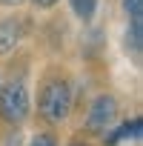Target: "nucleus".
Instances as JSON below:
<instances>
[{"instance_id":"obj_1","label":"nucleus","mask_w":143,"mask_h":146,"mask_svg":"<svg viewBox=\"0 0 143 146\" xmlns=\"http://www.w3.org/2000/svg\"><path fill=\"white\" fill-rule=\"evenodd\" d=\"M37 112L46 123H63L72 112V86L63 78H49L37 89Z\"/></svg>"},{"instance_id":"obj_2","label":"nucleus","mask_w":143,"mask_h":146,"mask_svg":"<svg viewBox=\"0 0 143 146\" xmlns=\"http://www.w3.org/2000/svg\"><path fill=\"white\" fill-rule=\"evenodd\" d=\"M29 115H32V98L23 80H12L0 86V117L12 126H20L29 120Z\"/></svg>"},{"instance_id":"obj_3","label":"nucleus","mask_w":143,"mask_h":146,"mask_svg":"<svg viewBox=\"0 0 143 146\" xmlns=\"http://www.w3.org/2000/svg\"><path fill=\"white\" fill-rule=\"evenodd\" d=\"M117 123V100L115 95H97L86 112V129L95 135H106L112 126Z\"/></svg>"},{"instance_id":"obj_4","label":"nucleus","mask_w":143,"mask_h":146,"mask_svg":"<svg viewBox=\"0 0 143 146\" xmlns=\"http://www.w3.org/2000/svg\"><path fill=\"white\" fill-rule=\"evenodd\" d=\"M140 135H143V123H140V117H132V120H123L117 129L106 132V146H117V143H123V140L137 143Z\"/></svg>"},{"instance_id":"obj_5","label":"nucleus","mask_w":143,"mask_h":146,"mask_svg":"<svg viewBox=\"0 0 143 146\" xmlns=\"http://www.w3.org/2000/svg\"><path fill=\"white\" fill-rule=\"evenodd\" d=\"M17 43H20V20H15V17L0 20V54L15 52Z\"/></svg>"},{"instance_id":"obj_6","label":"nucleus","mask_w":143,"mask_h":146,"mask_svg":"<svg viewBox=\"0 0 143 146\" xmlns=\"http://www.w3.org/2000/svg\"><path fill=\"white\" fill-rule=\"evenodd\" d=\"M140 49H143V20H132L126 32V52L140 57Z\"/></svg>"},{"instance_id":"obj_7","label":"nucleus","mask_w":143,"mask_h":146,"mask_svg":"<svg viewBox=\"0 0 143 146\" xmlns=\"http://www.w3.org/2000/svg\"><path fill=\"white\" fill-rule=\"evenodd\" d=\"M75 17H80L83 23H92V17L97 15V0H69Z\"/></svg>"},{"instance_id":"obj_8","label":"nucleus","mask_w":143,"mask_h":146,"mask_svg":"<svg viewBox=\"0 0 143 146\" xmlns=\"http://www.w3.org/2000/svg\"><path fill=\"white\" fill-rule=\"evenodd\" d=\"M123 12L132 20H140L143 17V0H123Z\"/></svg>"},{"instance_id":"obj_9","label":"nucleus","mask_w":143,"mask_h":146,"mask_svg":"<svg viewBox=\"0 0 143 146\" xmlns=\"http://www.w3.org/2000/svg\"><path fill=\"white\" fill-rule=\"evenodd\" d=\"M29 146H57V137H54L52 132H37V135L29 140Z\"/></svg>"},{"instance_id":"obj_10","label":"nucleus","mask_w":143,"mask_h":146,"mask_svg":"<svg viewBox=\"0 0 143 146\" xmlns=\"http://www.w3.org/2000/svg\"><path fill=\"white\" fill-rule=\"evenodd\" d=\"M32 3H34L37 9H52V6L57 3V0H32Z\"/></svg>"},{"instance_id":"obj_11","label":"nucleus","mask_w":143,"mask_h":146,"mask_svg":"<svg viewBox=\"0 0 143 146\" xmlns=\"http://www.w3.org/2000/svg\"><path fill=\"white\" fill-rule=\"evenodd\" d=\"M20 0H0V6H17Z\"/></svg>"},{"instance_id":"obj_12","label":"nucleus","mask_w":143,"mask_h":146,"mask_svg":"<svg viewBox=\"0 0 143 146\" xmlns=\"http://www.w3.org/2000/svg\"><path fill=\"white\" fill-rule=\"evenodd\" d=\"M69 146H92V143H83V140H72Z\"/></svg>"}]
</instances>
